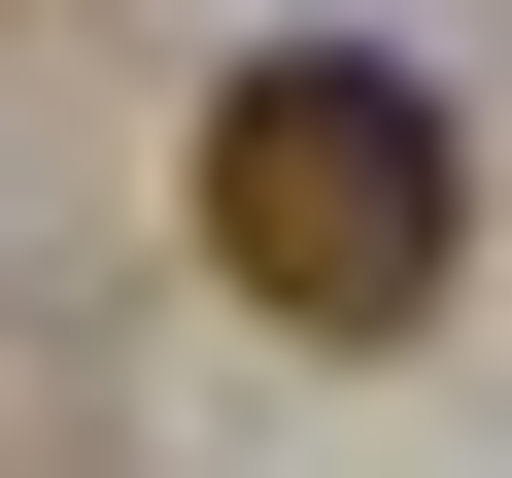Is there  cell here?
Returning a JSON list of instances; mask_svg holds the SVG:
<instances>
[{
  "label": "cell",
  "instance_id": "obj_1",
  "mask_svg": "<svg viewBox=\"0 0 512 478\" xmlns=\"http://www.w3.org/2000/svg\"><path fill=\"white\" fill-rule=\"evenodd\" d=\"M444 239H478V137H444L376 35L205 69V274L274 308V342H410V308H444Z\"/></svg>",
  "mask_w": 512,
  "mask_h": 478
}]
</instances>
